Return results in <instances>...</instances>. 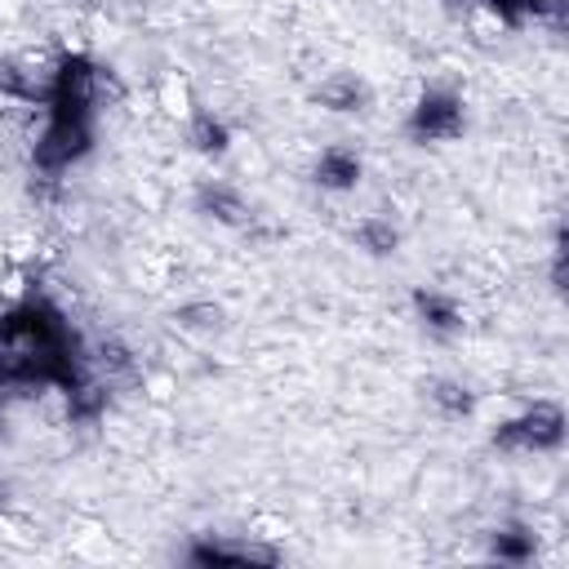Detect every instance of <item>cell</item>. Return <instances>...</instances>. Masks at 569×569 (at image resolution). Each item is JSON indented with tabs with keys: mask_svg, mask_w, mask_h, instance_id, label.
<instances>
[{
	"mask_svg": "<svg viewBox=\"0 0 569 569\" xmlns=\"http://www.w3.org/2000/svg\"><path fill=\"white\" fill-rule=\"evenodd\" d=\"M565 436V413L556 405H533L529 413L502 422L493 431V445L498 449H556Z\"/></svg>",
	"mask_w": 569,
	"mask_h": 569,
	"instance_id": "cell-3",
	"label": "cell"
},
{
	"mask_svg": "<svg viewBox=\"0 0 569 569\" xmlns=\"http://www.w3.org/2000/svg\"><path fill=\"white\" fill-rule=\"evenodd\" d=\"M316 182L329 187V191H347V187H356V182H360V160H356V151H347V147H329V151L316 160Z\"/></svg>",
	"mask_w": 569,
	"mask_h": 569,
	"instance_id": "cell-7",
	"label": "cell"
},
{
	"mask_svg": "<svg viewBox=\"0 0 569 569\" xmlns=\"http://www.w3.org/2000/svg\"><path fill=\"white\" fill-rule=\"evenodd\" d=\"M458 133H462V102L453 93H440V89L422 93V102L409 116V138L413 142H445Z\"/></svg>",
	"mask_w": 569,
	"mask_h": 569,
	"instance_id": "cell-4",
	"label": "cell"
},
{
	"mask_svg": "<svg viewBox=\"0 0 569 569\" xmlns=\"http://www.w3.org/2000/svg\"><path fill=\"white\" fill-rule=\"evenodd\" d=\"M187 560L191 565H276L280 556L258 542H196Z\"/></svg>",
	"mask_w": 569,
	"mask_h": 569,
	"instance_id": "cell-5",
	"label": "cell"
},
{
	"mask_svg": "<svg viewBox=\"0 0 569 569\" xmlns=\"http://www.w3.org/2000/svg\"><path fill=\"white\" fill-rule=\"evenodd\" d=\"M413 307H418L422 325H427V329H436V333H453V329L462 325V316H458V302H453V298H445V293L418 289V293H413Z\"/></svg>",
	"mask_w": 569,
	"mask_h": 569,
	"instance_id": "cell-9",
	"label": "cell"
},
{
	"mask_svg": "<svg viewBox=\"0 0 569 569\" xmlns=\"http://www.w3.org/2000/svg\"><path fill=\"white\" fill-rule=\"evenodd\" d=\"M489 551H493L498 560L525 565V560H533V533L520 529V525H507V529H498V533L489 538Z\"/></svg>",
	"mask_w": 569,
	"mask_h": 569,
	"instance_id": "cell-12",
	"label": "cell"
},
{
	"mask_svg": "<svg viewBox=\"0 0 569 569\" xmlns=\"http://www.w3.org/2000/svg\"><path fill=\"white\" fill-rule=\"evenodd\" d=\"M93 133H89V116H49V129L36 142V164L44 173L67 169L71 160H80L89 151Z\"/></svg>",
	"mask_w": 569,
	"mask_h": 569,
	"instance_id": "cell-2",
	"label": "cell"
},
{
	"mask_svg": "<svg viewBox=\"0 0 569 569\" xmlns=\"http://www.w3.org/2000/svg\"><path fill=\"white\" fill-rule=\"evenodd\" d=\"M196 209H200L204 218L222 222V227H249V222H253V213H249V204L240 200V191H231V187H222V182L200 187Z\"/></svg>",
	"mask_w": 569,
	"mask_h": 569,
	"instance_id": "cell-6",
	"label": "cell"
},
{
	"mask_svg": "<svg viewBox=\"0 0 569 569\" xmlns=\"http://www.w3.org/2000/svg\"><path fill=\"white\" fill-rule=\"evenodd\" d=\"M102 409H107V382L80 378V382L67 387V413H71L76 422H93Z\"/></svg>",
	"mask_w": 569,
	"mask_h": 569,
	"instance_id": "cell-10",
	"label": "cell"
},
{
	"mask_svg": "<svg viewBox=\"0 0 569 569\" xmlns=\"http://www.w3.org/2000/svg\"><path fill=\"white\" fill-rule=\"evenodd\" d=\"M102 89H107V76L89 58H67L49 84V116H89Z\"/></svg>",
	"mask_w": 569,
	"mask_h": 569,
	"instance_id": "cell-1",
	"label": "cell"
},
{
	"mask_svg": "<svg viewBox=\"0 0 569 569\" xmlns=\"http://www.w3.org/2000/svg\"><path fill=\"white\" fill-rule=\"evenodd\" d=\"M93 369L102 373L98 382L111 387V378H129V373H133V360H129V351H124L120 342H102V347L93 351Z\"/></svg>",
	"mask_w": 569,
	"mask_h": 569,
	"instance_id": "cell-14",
	"label": "cell"
},
{
	"mask_svg": "<svg viewBox=\"0 0 569 569\" xmlns=\"http://www.w3.org/2000/svg\"><path fill=\"white\" fill-rule=\"evenodd\" d=\"M178 320H182V325H191V329H213V325L222 320V311H218L213 302H196V307H182V311H178Z\"/></svg>",
	"mask_w": 569,
	"mask_h": 569,
	"instance_id": "cell-16",
	"label": "cell"
},
{
	"mask_svg": "<svg viewBox=\"0 0 569 569\" xmlns=\"http://www.w3.org/2000/svg\"><path fill=\"white\" fill-rule=\"evenodd\" d=\"M431 400H436V409H440L445 418H462V413H471V405H476L462 382H431Z\"/></svg>",
	"mask_w": 569,
	"mask_h": 569,
	"instance_id": "cell-15",
	"label": "cell"
},
{
	"mask_svg": "<svg viewBox=\"0 0 569 569\" xmlns=\"http://www.w3.org/2000/svg\"><path fill=\"white\" fill-rule=\"evenodd\" d=\"M365 84L356 80V76H347V71H338V76H329L320 89H316V102L320 107H329V111H360L365 107Z\"/></svg>",
	"mask_w": 569,
	"mask_h": 569,
	"instance_id": "cell-8",
	"label": "cell"
},
{
	"mask_svg": "<svg viewBox=\"0 0 569 569\" xmlns=\"http://www.w3.org/2000/svg\"><path fill=\"white\" fill-rule=\"evenodd\" d=\"M187 142H191L200 156H222V151H227V142H231V133H227V124H222V120H213L209 111H196V116H191V124H187Z\"/></svg>",
	"mask_w": 569,
	"mask_h": 569,
	"instance_id": "cell-11",
	"label": "cell"
},
{
	"mask_svg": "<svg viewBox=\"0 0 569 569\" xmlns=\"http://www.w3.org/2000/svg\"><path fill=\"white\" fill-rule=\"evenodd\" d=\"M4 396H9V382L0 378V413H4Z\"/></svg>",
	"mask_w": 569,
	"mask_h": 569,
	"instance_id": "cell-17",
	"label": "cell"
},
{
	"mask_svg": "<svg viewBox=\"0 0 569 569\" xmlns=\"http://www.w3.org/2000/svg\"><path fill=\"white\" fill-rule=\"evenodd\" d=\"M356 240H360L369 253H391V249L400 244V231H396L387 218H365V222L356 227Z\"/></svg>",
	"mask_w": 569,
	"mask_h": 569,
	"instance_id": "cell-13",
	"label": "cell"
},
{
	"mask_svg": "<svg viewBox=\"0 0 569 569\" xmlns=\"http://www.w3.org/2000/svg\"><path fill=\"white\" fill-rule=\"evenodd\" d=\"M4 493H9V489H4V480H0V507H4Z\"/></svg>",
	"mask_w": 569,
	"mask_h": 569,
	"instance_id": "cell-18",
	"label": "cell"
}]
</instances>
